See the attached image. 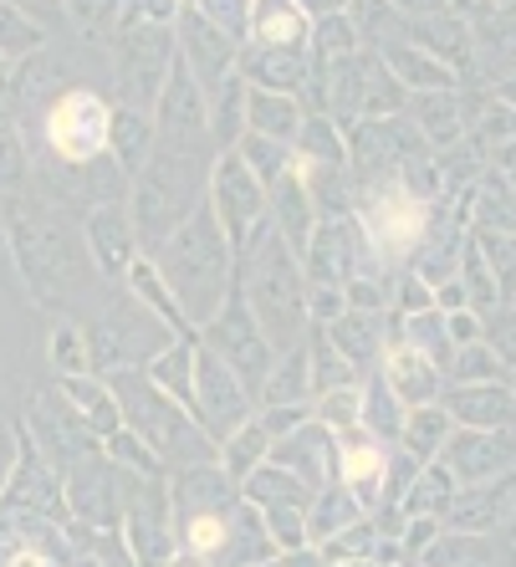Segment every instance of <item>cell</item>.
Instances as JSON below:
<instances>
[{
	"label": "cell",
	"mask_w": 516,
	"mask_h": 567,
	"mask_svg": "<svg viewBox=\"0 0 516 567\" xmlns=\"http://www.w3.org/2000/svg\"><path fill=\"white\" fill-rule=\"evenodd\" d=\"M159 271H169L174 297L185 302L189 317H215L226 302V281H230V251H226V230L215 220V210H195L159 251Z\"/></svg>",
	"instance_id": "1"
},
{
	"label": "cell",
	"mask_w": 516,
	"mask_h": 567,
	"mask_svg": "<svg viewBox=\"0 0 516 567\" xmlns=\"http://www.w3.org/2000/svg\"><path fill=\"white\" fill-rule=\"evenodd\" d=\"M246 302H251V317L266 332V343L297 348L307 317V287L281 236H261V246H251V297Z\"/></svg>",
	"instance_id": "2"
},
{
	"label": "cell",
	"mask_w": 516,
	"mask_h": 567,
	"mask_svg": "<svg viewBox=\"0 0 516 567\" xmlns=\"http://www.w3.org/2000/svg\"><path fill=\"white\" fill-rule=\"evenodd\" d=\"M246 410H251V399H246L240 373L230 369L215 348L195 353V414H199V424H205V435L230 440L240 424H246Z\"/></svg>",
	"instance_id": "3"
},
{
	"label": "cell",
	"mask_w": 516,
	"mask_h": 567,
	"mask_svg": "<svg viewBox=\"0 0 516 567\" xmlns=\"http://www.w3.org/2000/svg\"><path fill=\"white\" fill-rule=\"evenodd\" d=\"M210 343H215V353H220V358L230 363V369L240 373V383H246V389L266 383V373H271V343H266V332L256 328L251 307L240 302V297L215 312V322H210Z\"/></svg>",
	"instance_id": "4"
},
{
	"label": "cell",
	"mask_w": 516,
	"mask_h": 567,
	"mask_svg": "<svg viewBox=\"0 0 516 567\" xmlns=\"http://www.w3.org/2000/svg\"><path fill=\"white\" fill-rule=\"evenodd\" d=\"M107 107L97 103L93 93H66L62 103L52 107L47 118V133H52V148L66 158V164H93V154L107 144Z\"/></svg>",
	"instance_id": "5"
},
{
	"label": "cell",
	"mask_w": 516,
	"mask_h": 567,
	"mask_svg": "<svg viewBox=\"0 0 516 567\" xmlns=\"http://www.w3.org/2000/svg\"><path fill=\"white\" fill-rule=\"evenodd\" d=\"M164 72H169V31L133 21L123 31V82H128V103L148 107L164 97Z\"/></svg>",
	"instance_id": "6"
},
{
	"label": "cell",
	"mask_w": 516,
	"mask_h": 567,
	"mask_svg": "<svg viewBox=\"0 0 516 567\" xmlns=\"http://www.w3.org/2000/svg\"><path fill=\"white\" fill-rule=\"evenodd\" d=\"M261 205H266L261 179L240 164V154H226L210 174V210H215V220H220V230L240 240L246 236V225L261 215Z\"/></svg>",
	"instance_id": "7"
},
{
	"label": "cell",
	"mask_w": 516,
	"mask_h": 567,
	"mask_svg": "<svg viewBox=\"0 0 516 567\" xmlns=\"http://www.w3.org/2000/svg\"><path fill=\"white\" fill-rule=\"evenodd\" d=\"M363 225H369L373 246H384L389 256L414 251V240L424 230V199H414L404 185H389L363 205Z\"/></svg>",
	"instance_id": "8"
},
{
	"label": "cell",
	"mask_w": 516,
	"mask_h": 567,
	"mask_svg": "<svg viewBox=\"0 0 516 567\" xmlns=\"http://www.w3.org/2000/svg\"><path fill=\"white\" fill-rule=\"evenodd\" d=\"M440 455H445V471H455L471 486H486L491 475H502L516 461V440L502 435V430L496 435L491 430H461L455 440L440 445Z\"/></svg>",
	"instance_id": "9"
},
{
	"label": "cell",
	"mask_w": 516,
	"mask_h": 567,
	"mask_svg": "<svg viewBox=\"0 0 516 567\" xmlns=\"http://www.w3.org/2000/svg\"><path fill=\"white\" fill-rule=\"evenodd\" d=\"M185 56H189V66H195L199 87H205V93H215V87L230 78L236 41L215 27V21H205L199 11H185Z\"/></svg>",
	"instance_id": "10"
},
{
	"label": "cell",
	"mask_w": 516,
	"mask_h": 567,
	"mask_svg": "<svg viewBox=\"0 0 516 567\" xmlns=\"http://www.w3.org/2000/svg\"><path fill=\"white\" fill-rule=\"evenodd\" d=\"M445 414L461 420L465 430H512L516 424V399L496 383H455L445 399Z\"/></svg>",
	"instance_id": "11"
},
{
	"label": "cell",
	"mask_w": 516,
	"mask_h": 567,
	"mask_svg": "<svg viewBox=\"0 0 516 567\" xmlns=\"http://www.w3.org/2000/svg\"><path fill=\"white\" fill-rule=\"evenodd\" d=\"M384 383L394 389L399 404L424 410V404L435 399V389H440V369H435V358H430V353H420V348H410V343H399V348H389Z\"/></svg>",
	"instance_id": "12"
},
{
	"label": "cell",
	"mask_w": 516,
	"mask_h": 567,
	"mask_svg": "<svg viewBox=\"0 0 516 567\" xmlns=\"http://www.w3.org/2000/svg\"><path fill=\"white\" fill-rule=\"evenodd\" d=\"M307 256H312V277L328 281V287H343V281H353V271H358V236L343 220L318 225Z\"/></svg>",
	"instance_id": "13"
},
{
	"label": "cell",
	"mask_w": 516,
	"mask_h": 567,
	"mask_svg": "<svg viewBox=\"0 0 516 567\" xmlns=\"http://www.w3.org/2000/svg\"><path fill=\"white\" fill-rule=\"evenodd\" d=\"M384 62H389L399 87H404V82L420 87V93H451L455 87V66L430 56V52H420V47H384Z\"/></svg>",
	"instance_id": "14"
},
{
	"label": "cell",
	"mask_w": 516,
	"mask_h": 567,
	"mask_svg": "<svg viewBox=\"0 0 516 567\" xmlns=\"http://www.w3.org/2000/svg\"><path fill=\"white\" fill-rule=\"evenodd\" d=\"M246 118H251V133L277 138V144L297 138L307 123L302 107L291 103V93H266V87H251V93H246Z\"/></svg>",
	"instance_id": "15"
},
{
	"label": "cell",
	"mask_w": 516,
	"mask_h": 567,
	"mask_svg": "<svg viewBox=\"0 0 516 567\" xmlns=\"http://www.w3.org/2000/svg\"><path fill=\"white\" fill-rule=\"evenodd\" d=\"M251 37L256 47H302L307 11L297 0H256L251 6Z\"/></svg>",
	"instance_id": "16"
},
{
	"label": "cell",
	"mask_w": 516,
	"mask_h": 567,
	"mask_svg": "<svg viewBox=\"0 0 516 567\" xmlns=\"http://www.w3.org/2000/svg\"><path fill=\"white\" fill-rule=\"evenodd\" d=\"M87 236H93V251L103 261V271H123L133 256V225L123 215V205H103V210L87 220Z\"/></svg>",
	"instance_id": "17"
},
{
	"label": "cell",
	"mask_w": 516,
	"mask_h": 567,
	"mask_svg": "<svg viewBox=\"0 0 516 567\" xmlns=\"http://www.w3.org/2000/svg\"><path fill=\"white\" fill-rule=\"evenodd\" d=\"M246 72H251V82L266 87V93H291V87L307 82V62L297 47H261V52L246 62Z\"/></svg>",
	"instance_id": "18"
},
{
	"label": "cell",
	"mask_w": 516,
	"mask_h": 567,
	"mask_svg": "<svg viewBox=\"0 0 516 567\" xmlns=\"http://www.w3.org/2000/svg\"><path fill=\"white\" fill-rule=\"evenodd\" d=\"M430 567H516V557L491 537H445L430 547Z\"/></svg>",
	"instance_id": "19"
},
{
	"label": "cell",
	"mask_w": 516,
	"mask_h": 567,
	"mask_svg": "<svg viewBox=\"0 0 516 567\" xmlns=\"http://www.w3.org/2000/svg\"><path fill=\"white\" fill-rule=\"evenodd\" d=\"M322 450H328V430H322V424H307V430H297V435H291L287 445L271 450V461H277L281 471H291V475L322 481V471H328V461H322Z\"/></svg>",
	"instance_id": "20"
},
{
	"label": "cell",
	"mask_w": 516,
	"mask_h": 567,
	"mask_svg": "<svg viewBox=\"0 0 516 567\" xmlns=\"http://www.w3.org/2000/svg\"><path fill=\"white\" fill-rule=\"evenodd\" d=\"M271 189H277V215H281V236H287V246L291 251H307V240H312V215H307L302 174H281Z\"/></svg>",
	"instance_id": "21"
},
{
	"label": "cell",
	"mask_w": 516,
	"mask_h": 567,
	"mask_svg": "<svg viewBox=\"0 0 516 567\" xmlns=\"http://www.w3.org/2000/svg\"><path fill=\"white\" fill-rule=\"evenodd\" d=\"M246 491H251L256 506H271V512H287V506H291V512H307V506H312L307 486L291 471H281V465H266V471H256Z\"/></svg>",
	"instance_id": "22"
},
{
	"label": "cell",
	"mask_w": 516,
	"mask_h": 567,
	"mask_svg": "<svg viewBox=\"0 0 516 567\" xmlns=\"http://www.w3.org/2000/svg\"><path fill=\"white\" fill-rule=\"evenodd\" d=\"M481 496H461V502H445V516H451L461 532H481V527H491L496 516H502V506L512 502V486H476Z\"/></svg>",
	"instance_id": "23"
},
{
	"label": "cell",
	"mask_w": 516,
	"mask_h": 567,
	"mask_svg": "<svg viewBox=\"0 0 516 567\" xmlns=\"http://www.w3.org/2000/svg\"><path fill=\"white\" fill-rule=\"evenodd\" d=\"M399 435L410 440L414 461H430V455H440V445L451 440V414L445 410H410V420H404Z\"/></svg>",
	"instance_id": "24"
},
{
	"label": "cell",
	"mask_w": 516,
	"mask_h": 567,
	"mask_svg": "<svg viewBox=\"0 0 516 567\" xmlns=\"http://www.w3.org/2000/svg\"><path fill=\"white\" fill-rule=\"evenodd\" d=\"M312 394V369H307V353H291L287 363L266 373V399H271V410L277 404H302Z\"/></svg>",
	"instance_id": "25"
},
{
	"label": "cell",
	"mask_w": 516,
	"mask_h": 567,
	"mask_svg": "<svg viewBox=\"0 0 516 567\" xmlns=\"http://www.w3.org/2000/svg\"><path fill=\"white\" fill-rule=\"evenodd\" d=\"M107 138H113V154L128 174L144 169V154H148V123L138 113H118V118L107 123Z\"/></svg>",
	"instance_id": "26"
},
{
	"label": "cell",
	"mask_w": 516,
	"mask_h": 567,
	"mask_svg": "<svg viewBox=\"0 0 516 567\" xmlns=\"http://www.w3.org/2000/svg\"><path fill=\"white\" fill-rule=\"evenodd\" d=\"M414 113L424 118V138H435V144H455L461 138V103L451 93H424L414 103Z\"/></svg>",
	"instance_id": "27"
},
{
	"label": "cell",
	"mask_w": 516,
	"mask_h": 567,
	"mask_svg": "<svg viewBox=\"0 0 516 567\" xmlns=\"http://www.w3.org/2000/svg\"><path fill=\"white\" fill-rule=\"evenodd\" d=\"M148 379L159 383V389H174L185 404H195V353H189V348H164V353L154 358Z\"/></svg>",
	"instance_id": "28"
},
{
	"label": "cell",
	"mask_w": 516,
	"mask_h": 567,
	"mask_svg": "<svg viewBox=\"0 0 516 567\" xmlns=\"http://www.w3.org/2000/svg\"><path fill=\"white\" fill-rule=\"evenodd\" d=\"M210 103H215V128H210V138L230 144V138H236V128H240V113H246V78H226V82H220V87L210 93Z\"/></svg>",
	"instance_id": "29"
},
{
	"label": "cell",
	"mask_w": 516,
	"mask_h": 567,
	"mask_svg": "<svg viewBox=\"0 0 516 567\" xmlns=\"http://www.w3.org/2000/svg\"><path fill=\"white\" fill-rule=\"evenodd\" d=\"M266 450H271V435H266L261 424H240L236 435L226 440V471H230V481H236V475H246V471H256Z\"/></svg>",
	"instance_id": "30"
},
{
	"label": "cell",
	"mask_w": 516,
	"mask_h": 567,
	"mask_svg": "<svg viewBox=\"0 0 516 567\" xmlns=\"http://www.w3.org/2000/svg\"><path fill=\"white\" fill-rule=\"evenodd\" d=\"M240 164H246L256 179H271V185H277L281 174H287L291 154H287V144H277V138H261V133H251V138L240 144Z\"/></svg>",
	"instance_id": "31"
},
{
	"label": "cell",
	"mask_w": 516,
	"mask_h": 567,
	"mask_svg": "<svg viewBox=\"0 0 516 567\" xmlns=\"http://www.w3.org/2000/svg\"><path fill=\"white\" fill-rule=\"evenodd\" d=\"M481 220L502 236H516V189L506 179H486L481 185Z\"/></svg>",
	"instance_id": "32"
},
{
	"label": "cell",
	"mask_w": 516,
	"mask_h": 567,
	"mask_svg": "<svg viewBox=\"0 0 516 567\" xmlns=\"http://www.w3.org/2000/svg\"><path fill=\"white\" fill-rule=\"evenodd\" d=\"M328 343L338 348L348 363H369V353H373V322H363V317H338V322L328 328Z\"/></svg>",
	"instance_id": "33"
},
{
	"label": "cell",
	"mask_w": 516,
	"mask_h": 567,
	"mask_svg": "<svg viewBox=\"0 0 516 567\" xmlns=\"http://www.w3.org/2000/svg\"><path fill=\"white\" fill-rule=\"evenodd\" d=\"M384 471V455L373 445H343V481L358 491V496H369L373 502V481Z\"/></svg>",
	"instance_id": "34"
},
{
	"label": "cell",
	"mask_w": 516,
	"mask_h": 567,
	"mask_svg": "<svg viewBox=\"0 0 516 567\" xmlns=\"http://www.w3.org/2000/svg\"><path fill=\"white\" fill-rule=\"evenodd\" d=\"M66 389H72V399H78L82 410H78V420H87L93 424V430H103V435H113V430H118V410H113V399L103 394V389H97V383H66Z\"/></svg>",
	"instance_id": "35"
},
{
	"label": "cell",
	"mask_w": 516,
	"mask_h": 567,
	"mask_svg": "<svg viewBox=\"0 0 516 567\" xmlns=\"http://www.w3.org/2000/svg\"><path fill=\"white\" fill-rule=\"evenodd\" d=\"M481 256L491 261V277H496V287L516 291V236L486 230V236H481Z\"/></svg>",
	"instance_id": "36"
},
{
	"label": "cell",
	"mask_w": 516,
	"mask_h": 567,
	"mask_svg": "<svg viewBox=\"0 0 516 567\" xmlns=\"http://www.w3.org/2000/svg\"><path fill=\"white\" fill-rule=\"evenodd\" d=\"M297 138H302V148H307L302 164H328V169H338V164H343V144H338V133H332L322 118L302 123V133H297Z\"/></svg>",
	"instance_id": "37"
},
{
	"label": "cell",
	"mask_w": 516,
	"mask_h": 567,
	"mask_svg": "<svg viewBox=\"0 0 516 567\" xmlns=\"http://www.w3.org/2000/svg\"><path fill=\"white\" fill-rule=\"evenodd\" d=\"M496 369H502V358L491 353L486 343H465L461 353H455V383H491L496 379Z\"/></svg>",
	"instance_id": "38"
},
{
	"label": "cell",
	"mask_w": 516,
	"mask_h": 567,
	"mask_svg": "<svg viewBox=\"0 0 516 567\" xmlns=\"http://www.w3.org/2000/svg\"><path fill=\"white\" fill-rule=\"evenodd\" d=\"M0 47L6 52H31L37 47V21L27 11H16L11 0H0Z\"/></svg>",
	"instance_id": "39"
},
{
	"label": "cell",
	"mask_w": 516,
	"mask_h": 567,
	"mask_svg": "<svg viewBox=\"0 0 516 567\" xmlns=\"http://www.w3.org/2000/svg\"><path fill=\"white\" fill-rule=\"evenodd\" d=\"M307 363H312V389H322V394H328V389H343L348 358L338 353L332 343H322V338H318V348H312V358H307Z\"/></svg>",
	"instance_id": "40"
},
{
	"label": "cell",
	"mask_w": 516,
	"mask_h": 567,
	"mask_svg": "<svg viewBox=\"0 0 516 567\" xmlns=\"http://www.w3.org/2000/svg\"><path fill=\"white\" fill-rule=\"evenodd\" d=\"M353 47H358L353 21H348L343 11H338V16H322V27H318V52L338 62V56H353Z\"/></svg>",
	"instance_id": "41"
},
{
	"label": "cell",
	"mask_w": 516,
	"mask_h": 567,
	"mask_svg": "<svg viewBox=\"0 0 516 567\" xmlns=\"http://www.w3.org/2000/svg\"><path fill=\"white\" fill-rule=\"evenodd\" d=\"M465 287H471V302H476V307H496V297H502L496 277L486 271V256H481V246H471V251H465Z\"/></svg>",
	"instance_id": "42"
},
{
	"label": "cell",
	"mask_w": 516,
	"mask_h": 567,
	"mask_svg": "<svg viewBox=\"0 0 516 567\" xmlns=\"http://www.w3.org/2000/svg\"><path fill=\"white\" fill-rule=\"evenodd\" d=\"M440 502H451V471H445V465H430V471L420 475L414 496H410V512L414 516H420V512H435Z\"/></svg>",
	"instance_id": "43"
},
{
	"label": "cell",
	"mask_w": 516,
	"mask_h": 567,
	"mask_svg": "<svg viewBox=\"0 0 516 567\" xmlns=\"http://www.w3.org/2000/svg\"><path fill=\"white\" fill-rule=\"evenodd\" d=\"M399 410H404V404L394 399V389H389L384 379H373V399H369V414H363V420H373V430H384V435H399V430H404Z\"/></svg>",
	"instance_id": "44"
},
{
	"label": "cell",
	"mask_w": 516,
	"mask_h": 567,
	"mask_svg": "<svg viewBox=\"0 0 516 567\" xmlns=\"http://www.w3.org/2000/svg\"><path fill=\"white\" fill-rule=\"evenodd\" d=\"M318 420L332 424V430H353L358 424V394L353 389H328V394H322Z\"/></svg>",
	"instance_id": "45"
},
{
	"label": "cell",
	"mask_w": 516,
	"mask_h": 567,
	"mask_svg": "<svg viewBox=\"0 0 516 567\" xmlns=\"http://www.w3.org/2000/svg\"><path fill=\"white\" fill-rule=\"evenodd\" d=\"M486 348L502 363H516V312H496L486 322Z\"/></svg>",
	"instance_id": "46"
},
{
	"label": "cell",
	"mask_w": 516,
	"mask_h": 567,
	"mask_svg": "<svg viewBox=\"0 0 516 567\" xmlns=\"http://www.w3.org/2000/svg\"><path fill=\"white\" fill-rule=\"evenodd\" d=\"M445 332H451V343H455V348H465V343H481V322H476V317H471V312H465V307H461V312H455V317H445Z\"/></svg>",
	"instance_id": "47"
},
{
	"label": "cell",
	"mask_w": 516,
	"mask_h": 567,
	"mask_svg": "<svg viewBox=\"0 0 516 567\" xmlns=\"http://www.w3.org/2000/svg\"><path fill=\"white\" fill-rule=\"evenodd\" d=\"M56 363H62L66 373H78V369H82V343H78V332H72V328L56 332Z\"/></svg>",
	"instance_id": "48"
},
{
	"label": "cell",
	"mask_w": 516,
	"mask_h": 567,
	"mask_svg": "<svg viewBox=\"0 0 516 567\" xmlns=\"http://www.w3.org/2000/svg\"><path fill=\"white\" fill-rule=\"evenodd\" d=\"M399 302H404V312H430V291H424L420 281H404Z\"/></svg>",
	"instance_id": "49"
},
{
	"label": "cell",
	"mask_w": 516,
	"mask_h": 567,
	"mask_svg": "<svg viewBox=\"0 0 516 567\" xmlns=\"http://www.w3.org/2000/svg\"><path fill=\"white\" fill-rule=\"evenodd\" d=\"M486 133H491V138H512V133H516V107H502L496 118H486Z\"/></svg>",
	"instance_id": "50"
},
{
	"label": "cell",
	"mask_w": 516,
	"mask_h": 567,
	"mask_svg": "<svg viewBox=\"0 0 516 567\" xmlns=\"http://www.w3.org/2000/svg\"><path fill=\"white\" fill-rule=\"evenodd\" d=\"M399 11H410V16H440L451 0H394Z\"/></svg>",
	"instance_id": "51"
},
{
	"label": "cell",
	"mask_w": 516,
	"mask_h": 567,
	"mask_svg": "<svg viewBox=\"0 0 516 567\" xmlns=\"http://www.w3.org/2000/svg\"><path fill=\"white\" fill-rule=\"evenodd\" d=\"M297 6H302L307 16H338L348 6V0H297Z\"/></svg>",
	"instance_id": "52"
},
{
	"label": "cell",
	"mask_w": 516,
	"mask_h": 567,
	"mask_svg": "<svg viewBox=\"0 0 516 567\" xmlns=\"http://www.w3.org/2000/svg\"><path fill=\"white\" fill-rule=\"evenodd\" d=\"M11 174H16V148L6 144L0 148V179H11Z\"/></svg>",
	"instance_id": "53"
},
{
	"label": "cell",
	"mask_w": 516,
	"mask_h": 567,
	"mask_svg": "<svg viewBox=\"0 0 516 567\" xmlns=\"http://www.w3.org/2000/svg\"><path fill=\"white\" fill-rule=\"evenodd\" d=\"M16 11H27V16H37V11H52V0H11Z\"/></svg>",
	"instance_id": "54"
},
{
	"label": "cell",
	"mask_w": 516,
	"mask_h": 567,
	"mask_svg": "<svg viewBox=\"0 0 516 567\" xmlns=\"http://www.w3.org/2000/svg\"><path fill=\"white\" fill-rule=\"evenodd\" d=\"M11 567H41V563H37V557H16Z\"/></svg>",
	"instance_id": "55"
},
{
	"label": "cell",
	"mask_w": 516,
	"mask_h": 567,
	"mask_svg": "<svg viewBox=\"0 0 516 567\" xmlns=\"http://www.w3.org/2000/svg\"><path fill=\"white\" fill-rule=\"evenodd\" d=\"M506 103H512V107H516V78H512V87H506Z\"/></svg>",
	"instance_id": "56"
}]
</instances>
